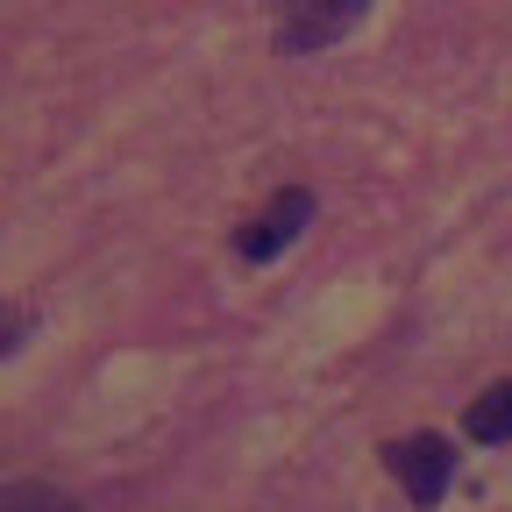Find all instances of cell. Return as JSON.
I'll return each mask as SVG.
<instances>
[{"label":"cell","mask_w":512,"mask_h":512,"mask_svg":"<svg viewBox=\"0 0 512 512\" xmlns=\"http://www.w3.org/2000/svg\"><path fill=\"white\" fill-rule=\"evenodd\" d=\"M363 15H370V0H278V50L313 57V50L342 43Z\"/></svg>","instance_id":"cell-1"},{"label":"cell","mask_w":512,"mask_h":512,"mask_svg":"<svg viewBox=\"0 0 512 512\" xmlns=\"http://www.w3.org/2000/svg\"><path fill=\"white\" fill-rule=\"evenodd\" d=\"M384 463H392V477L406 484V498H413V505H434V498L448 491L456 448H448L441 434H406V441H392V448H384Z\"/></svg>","instance_id":"cell-2"},{"label":"cell","mask_w":512,"mask_h":512,"mask_svg":"<svg viewBox=\"0 0 512 512\" xmlns=\"http://www.w3.org/2000/svg\"><path fill=\"white\" fill-rule=\"evenodd\" d=\"M306 221H313V200H306V192H278V200H271L264 214H256V221L235 235V249L249 256V264H264V256H278Z\"/></svg>","instance_id":"cell-3"},{"label":"cell","mask_w":512,"mask_h":512,"mask_svg":"<svg viewBox=\"0 0 512 512\" xmlns=\"http://www.w3.org/2000/svg\"><path fill=\"white\" fill-rule=\"evenodd\" d=\"M463 427H470V441H512V377H505V384H491V392L470 406V420H463Z\"/></svg>","instance_id":"cell-4"},{"label":"cell","mask_w":512,"mask_h":512,"mask_svg":"<svg viewBox=\"0 0 512 512\" xmlns=\"http://www.w3.org/2000/svg\"><path fill=\"white\" fill-rule=\"evenodd\" d=\"M0 512H72V505L50 498V491H36V484H15L8 498H0Z\"/></svg>","instance_id":"cell-5"}]
</instances>
